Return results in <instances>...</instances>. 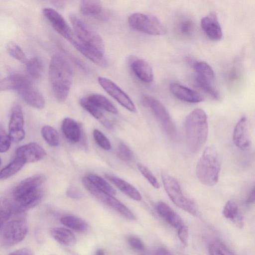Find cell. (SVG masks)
<instances>
[{"label": "cell", "mask_w": 255, "mask_h": 255, "mask_svg": "<svg viewBox=\"0 0 255 255\" xmlns=\"http://www.w3.org/2000/svg\"><path fill=\"white\" fill-rule=\"evenodd\" d=\"M48 75L55 97L59 102H64L73 82V72L69 63L61 55L55 54L50 62Z\"/></svg>", "instance_id": "cell-1"}, {"label": "cell", "mask_w": 255, "mask_h": 255, "mask_svg": "<svg viewBox=\"0 0 255 255\" xmlns=\"http://www.w3.org/2000/svg\"><path fill=\"white\" fill-rule=\"evenodd\" d=\"M186 143L193 153L199 151L205 143L208 134L207 117L202 109H196L187 116L185 121Z\"/></svg>", "instance_id": "cell-2"}, {"label": "cell", "mask_w": 255, "mask_h": 255, "mask_svg": "<svg viewBox=\"0 0 255 255\" xmlns=\"http://www.w3.org/2000/svg\"><path fill=\"white\" fill-rule=\"evenodd\" d=\"M220 168L221 162L217 150L211 146L207 147L196 165L197 178L205 186H214L218 181Z\"/></svg>", "instance_id": "cell-3"}, {"label": "cell", "mask_w": 255, "mask_h": 255, "mask_svg": "<svg viewBox=\"0 0 255 255\" xmlns=\"http://www.w3.org/2000/svg\"><path fill=\"white\" fill-rule=\"evenodd\" d=\"M69 18L77 41L84 46L104 55V42L98 33L79 16L71 14Z\"/></svg>", "instance_id": "cell-4"}, {"label": "cell", "mask_w": 255, "mask_h": 255, "mask_svg": "<svg viewBox=\"0 0 255 255\" xmlns=\"http://www.w3.org/2000/svg\"><path fill=\"white\" fill-rule=\"evenodd\" d=\"M161 177L165 190L172 202L192 216H199L200 213L196 204L183 193L177 180L164 171L161 172Z\"/></svg>", "instance_id": "cell-5"}, {"label": "cell", "mask_w": 255, "mask_h": 255, "mask_svg": "<svg viewBox=\"0 0 255 255\" xmlns=\"http://www.w3.org/2000/svg\"><path fill=\"white\" fill-rule=\"evenodd\" d=\"M141 102L160 122L166 133L170 137L175 138L177 134L175 125L163 105L154 97L146 94L142 95Z\"/></svg>", "instance_id": "cell-6"}, {"label": "cell", "mask_w": 255, "mask_h": 255, "mask_svg": "<svg viewBox=\"0 0 255 255\" xmlns=\"http://www.w3.org/2000/svg\"><path fill=\"white\" fill-rule=\"evenodd\" d=\"M128 23L134 29L150 35H161L165 32V27L159 19L149 14L132 13L128 18Z\"/></svg>", "instance_id": "cell-7"}, {"label": "cell", "mask_w": 255, "mask_h": 255, "mask_svg": "<svg viewBox=\"0 0 255 255\" xmlns=\"http://www.w3.org/2000/svg\"><path fill=\"white\" fill-rule=\"evenodd\" d=\"M82 183L85 188L100 202L112 208L128 219H135L133 214L125 205L112 195L98 189L86 176L82 178Z\"/></svg>", "instance_id": "cell-8"}, {"label": "cell", "mask_w": 255, "mask_h": 255, "mask_svg": "<svg viewBox=\"0 0 255 255\" xmlns=\"http://www.w3.org/2000/svg\"><path fill=\"white\" fill-rule=\"evenodd\" d=\"M27 232L28 225L25 220L10 221L3 228L0 236V242L5 247L14 246L23 240Z\"/></svg>", "instance_id": "cell-9"}, {"label": "cell", "mask_w": 255, "mask_h": 255, "mask_svg": "<svg viewBox=\"0 0 255 255\" xmlns=\"http://www.w3.org/2000/svg\"><path fill=\"white\" fill-rule=\"evenodd\" d=\"M45 180L43 175L36 174L19 182L12 192L14 204L19 203L36 194L42 189L41 186Z\"/></svg>", "instance_id": "cell-10"}, {"label": "cell", "mask_w": 255, "mask_h": 255, "mask_svg": "<svg viewBox=\"0 0 255 255\" xmlns=\"http://www.w3.org/2000/svg\"><path fill=\"white\" fill-rule=\"evenodd\" d=\"M16 90L23 100L29 105L38 109L45 106V100L41 94L26 77L17 74Z\"/></svg>", "instance_id": "cell-11"}, {"label": "cell", "mask_w": 255, "mask_h": 255, "mask_svg": "<svg viewBox=\"0 0 255 255\" xmlns=\"http://www.w3.org/2000/svg\"><path fill=\"white\" fill-rule=\"evenodd\" d=\"M98 82L103 89L120 105L129 111L135 113L136 107L128 96L111 80L99 77Z\"/></svg>", "instance_id": "cell-12"}, {"label": "cell", "mask_w": 255, "mask_h": 255, "mask_svg": "<svg viewBox=\"0 0 255 255\" xmlns=\"http://www.w3.org/2000/svg\"><path fill=\"white\" fill-rule=\"evenodd\" d=\"M24 126V117L21 106L14 105L11 109L8 124V135L11 141L18 142L24 139L25 135Z\"/></svg>", "instance_id": "cell-13"}, {"label": "cell", "mask_w": 255, "mask_h": 255, "mask_svg": "<svg viewBox=\"0 0 255 255\" xmlns=\"http://www.w3.org/2000/svg\"><path fill=\"white\" fill-rule=\"evenodd\" d=\"M43 13L55 30L70 42L74 34L62 15L55 9L49 7L44 8Z\"/></svg>", "instance_id": "cell-14"}, {"label": "cell", "mask_w": 255, "mask_h": 255, "mask_svg": "<svg viewBox=\"0 0 255 255\" xmlns=\"http://www.w3.org/2000/svg\"><path fill=\"white\" fill-rule=\"evenodd\" d=\"M233 142L239 148L245 150L251 146V137L248 119L243 117L236 124L233 135Z\"/></svg>", "instance_id": "cell-15"}, {"label": "cell", "mask_w": 255, "mask_h": 255, "mask_svg": "<svg viewBox=\"0 0 255 255\" xmlns=\"http://www.w3.org/2000/svg\"><path fill=\"white\" fill-rule=\"evenodd\" d=\"M46 155L44 149L35 142H30L18 147L16 157L22 159L25 163L36 162L43 159Z\"/></svg>", "instance_id": "cell-16"}, {"label": "cell", "mask_w": 255, "mask_h": 255, "mask_svg": "<svg viewBox=\"0 0 255 255\" xmlns=\"http://www.w3.org/2000/svg\"><path fill=\"white\" fill-rule=\"evenodd\" d=\"M201 26L210 39L217 41L221 39L222 31L216 13L212 12L203 17L201 20Z\"/></svg>", "instance_id": "cell-17"}, {"label": "cell", "mask_w": 255, "mask_h": 255, "mask_svg": "<svg viewBox=\"0 0 255 255\" xmlns=\"http://www.w3.org/2000/svg\"><path fill=\"white\" fill-rule=\"evenodd\" d=\"M170 90L176 98L183 101L196 103L204 101V98L200 94L178 83H171Z\"/></svg>", "instance_id": "cell-18"}, {"label": "cell", "mask_w": 255, "mask_h": 255, "mask_svg": "<svg viewBox=\"0 0 255 255\" xmlns=\"http://www.w3.org/2000/svg\"><path fill=\"white\" fill-rule=\"evenodd\" d=\"M130 67L134 74L141 81L150 83L153 81V70L145 60L134 59L130 62Z\"/></svg>", "instance_id": "cell-19"}, {"label": "cell", "mask_w": 255, "mask_h": 255, "mask_svg": "<svg viewBox=\"0 0 255 255\" xmlns=\"http://www.w3.org/2000/svg\"><path fill=\"white\" fill-rule=\"evenodd\" d=\"M196 73L195 84L196 86L201 85H212L215 74L211 67L203 61L197 62L194 64Z\"/></svg>", "instance_id": "cell-20"}, {"label": "cell", "mask_w": 255, "mask_h": 255, "mask_svg": "<svg viewBox=\"0 0 255 255\" xmlns=\"http://www.w3.org/2000/svg\"><path fill=\"white\" fill-rule=\"evenodd\" d=\"M70 42L82 54L96 65L103 67L107 66L108 61L104 55L81 44L77 41L75 35Z\"/></svg>", "instance_id": "cell-21"}, {"label": "cell", "mask_w": 255, "mask_h": 255, "mask_svg": "<svg viewBox=\"0 0 255 255\" xmlns=\"http://www.w3.org/2000/svg\"><path fill=\"white\" fill-rule=\"evenodd\" d=\"M61 129L65 136L73 142L79 141L81 136V128L79 123L70 118H65L62 123Z\"/></svg>", "instance_id": "cell-22"}, {"label": "cell", "mask_w": 255, "mask_h": 255, "mask_svg": "<svg viewBox=\"0 0 255 255\" xmlns=\"http://www.w3.org/2000/svg\"><path fill=\"white\" fill-rule=\"evenodd\" d=\"M158 214L169 224L174 228H178L182 224L181 217L165 202L160 201L156 205Z\"/></svg>", "instance_id": "cell-23"}, {"label": "cell", "mask_w": 255, "mask_h": 255, "mask_svg": "<svg viewBox=\"0 0 255 255\" xmlns=\"http://www.w3.org/2000/svg\"><path fill=\"white\" fill-rule=\"evenodd\" d=\"M105 176L107 179L128 196L136 201L141 200V196L140 193L130 184L122 179L110 174H106Z\"/></svg>", "instance_id": "cell-24"}, {"label": "cell", "mask_w": 255, "mask_h": 255, "mask_svg": "<svg viewBox=\"0 0 255 255\" xmlns=\"http://www.w3.org/2000/svg\"><path fill=\"white\" fill-rule=\"evenodd\" d=\"M222 213L225 218L232 220L238 227H244V217L240 212L237 204L234 201L229 200L226 203Z\"/></svg>", "instance_id": "cell-25"}, {"label": "cell", "mask_w": 255, "mask_h": 255, "mask_svg": "<svg viewBox=\"0 0 255 255\" xmlns=\"http://www.w3.org/2000/svg\"><path fill=\"white\" fill-rule=\"evenodd\" d=\"M80 9L83 14L97 18L101 17L103 12V7L101 1L96 0L82 1Z\"/></svg>", "instance_id": "cell-26"}, {"label": "cell", "mask_w": 255, "mask_h": 255, "mask_svg": "<svg viewBox=\"0 0 255 255\" xmlns=\"http://www.w3.org/2000/svg\"><path fill=\"white\" fill-rule=\"evenodd\" d=\"M54 240L60 244L71 246L76 243V238L69 230L64 228H54L50 232Z\"/></svg>", "instance_id": "cell-27"}, {"label": "cell", "mask_w": 255, "mask_h": 255, "mask_svg": "<svg viewBox=\"0 0 255 255\" xmlns=\"http://www.w3.org/2000/svg\"><path fill=\"white\" fill-rule=\"evenodd\" d=\"M80 104L82 107L94 118L99 120L105 127L108 128L111 127V124L103 115L100 109L89 101L87 97L81 99L80 100Z\"/></svg>", "instance_id": "cell-28"}, {"label": "cell", "mask_w": 255, "mask_h": 255, "mask_svg": "<svg viewBox=\"0 0 255 255\" xmlns=\"http://www.w3.org/2000/svg\"><path fill=\"white\" fill-rule=\"evenodd\" d=\"M87 98L89 101L99 109L114 114L118 113V110L116 107L104 96L99 94H94Z\"/></svg>", "instance_id": "cell-29"}, {"label": "cell", "mask_w": 255, "mask_h": 255, "mask_svg": "<svg viewBox=\"0 0 255 255\" xmlns=\"http://www.w3.org/2000/svg\"><path fill=\"white\" fill-rule=\"evenodd\" d=\"M25 162L16 157L7 165L0 171V180L7 179L17 173L24 166Z\"/></svg>", "instance_id": "cell-30"}, {"label": "cell", "mask_w": 255, "mask_h": 255, "mask_svg": "<svg viewBox=\"0 0 255 255\" xmlns=\"http://www.w3.org/2000/svg\"><path fill=\"white\" fill-rule=\"evenodd\" d=\"M63 225L77 232H84L88 228V225L83 220L73 216H67L61 218Z\"/></svg>", "instance_id": "cell-31"}, {"label": "cell", "mask_w": 255, "mask_h": 255, "mask_svg": "<svg viewBox=\"0 0 255 255\" xmlns=\"http://www.w3.org/2000/svg\"><path fill=\"white\" fill-rule=\"evenodd\" d=\"M90 182L98 189L111 195H115L116 191L105 180L94 174H88L86 176Z\"/></svg>", "instance_id": "cell-32"}, {"label": "cell", "mask_w": 255, "mask_h": 255, "mask_svg": "<svg viewBox=\"0 0 255 255\" xmlns=\"http://www.w3.org/2000/svg\"><path fill=\"white\" fill-rule=\"evenodd\" d=\"M26 70L29 75L34 79H39L43 72V64L38 57H33L27 60Z\"/></svg>", "instance_id": "cell-33"}, {"label": "cell", "mask_w": 255, "mask_h": 255, "mask_svg": "<svg viewBox=\"0 0 255 255\" xmlns=\"http://www.w3.org/2000/svg\"><path fill=\"white\" fill-rule=\"evenodd\" d=\"M45 141L51 146H57L59 143V136L57 130L50 126H44L41 130Z\"/></svg>", "instance_id": "cell-34"}, {"label": "cell", "mask_w": 255, "mask_h": 255, "mask_svg": "<svg viewBox=\"0 0 255 255\" xmlns=\"http://www.w3.org/2000/svg\"><path fill=\"white\" fill-rule=\"evenodd\" d=\"M6 49L9 54L22 63L26 64L28 59L20 48L16 43L10 42L7 44Z\"/></svg>", "instance_id": "cell-35"}, {"label": "cell", "mask_w": 255, "mask_h": 255, "mask_svg": "<svg viewBox=\"0 0 255 255\" xmlns=\"http://www.w3.org/2000/svg\"><path fill=\"white\" fill-rule=\"evenodd\" d=\"M12 210V207L10 202L4 197H0V224L4 223L9 218Z\"/></svg>", "instance_id": "cell-36"}, {"label": "cell", "mask_w": 255, "mask_h": 255, "mask_svg": "<svg viewBox=\"0 0 255 255\" xmlns=\"http://www.w3.org/2000/svg\"><path fill=\"white\" fill-rule=\"evenodd\" d=\"M208 251L209 255H234L225 245L218 241L210 244Z\"/></svg>", "instance_id": "cell-37"}, {"label": "cell", "mask_w": 255, "mask_h": 255, "mask_svg": "<svg viewBox=\"0 0 255 255\" xmlns=\"http://www.w3.org/2000/svg\"><path fill=\"white\" fill-rule=\"evenodd\" d=\"M17 74H12L0 80V91L16 89Z\"/></svg>", "instance_id": "cell-38"}, {"label": "cell", "mask_w": 255, "mask_h": 255, "mask_svg": "<svg viewBox=\"0 0 255 255\" xmlns=\"http://www.w3.org/2000/svg\"><path fill=\"white\" fill-rule=\"evenodd\" d=\"M93 137L97 144L106 150L111 148V144L108 138L99 130L95 129L93 132Z\"/></svg>", "instance_id": "cell-39"}, {"label": "cell", "mask_w": 255, "mask_h": 255, "mask_svg": "<svg viewBox=\"0 0 255 255\" xmlns=\"http://www.w3.org/2000/svg\"><path fill=\"white\" fill-rule=\"evenodd\" d=\"M137 167L140 173L153 187L156 189H158L160 187L157 179L146 167L141 164H138Z\"/></svg>", "instance_id": "cell-40"}, {"label": "cell", "mask_w": 255, "mask_h": 255, "mask_svg": "<svg viewBox=\"0 0 255 255\" xmlns=\"http://www.w3.org/2000/svg\"><path fill=\"white\" fill-rule=\"evenodd\" d=\"M117 154L119 158L124 161H129L133 157L131 150L126 144L122 142L118 146Z\"/></svg>", "instance_id": "cell-41"}, {"label": "cell", "mask_w": 255, "mask_h": 255, "mask_svg": "<svg viewBox=\"0 0 255 255\" xmlns=\"http://www.w3.org/2000/svg\"><path fill=\"white\" fill-rule=\"evenodd\" d=\"M11 140L6 132L0 128V152H6L9 148Z\"/></svg>", "instance_id": "cell-42"}, {"label": "cell", "mask_w": 255, "mask_h": 255, "mask_svg": "<svg viewBox=\"0 0 255 255\" xmlns=\"http://www.w3.org/2000/svg\"><path fill=\"white\" fill-rule=\"evenodd\" d=\"M178 229V236L180 241L184 246H187L188 245L189 232L188 227L182 224Z\"/></svg>", "instance_id": "cell-43"}, {"label": "cell", "mask_w": 255, "mask_h": 255, "mask_svg": "<svg viewBox=\"0 0 255 255\" xmlns=\"http://www.w3.org/2000/svg\"><path fill=\"white\" fill-rule=\"evenodd\" d=\"M193 22L190 20H185L180 23L179 30L182 34L188 35L193 31Z\"/></svg>", "instance_id": "cell-44"}, {"label": "cell", "mask_w": 255, "mask_h": 255, "mask_svg": "<svg viewBox=\"0 0 255 255\" xmlns=\"http://www.w3.org/2000/svg\"><path fill=\"white\" fill-rule=\"evenodd\" d=\"M128 241L132 248L139 251L144 249V245L140 239L134 237H130L128 238Z\"/></svg>", "instance_id": "cell-45"}, {"label": "cell", "mask_w": 255, "mask_h": 255, "mask_svg": "<svg viewBox=\"0 0 255 255\" xmlns=\"http://www.w3.org/2000/svg\"><path fill=\"white\" fill-rule=\"evenodd\" d=\"M8 255H34V254L30 249L22 248L10 253Z\"/></svg>", "instance_id": "cell-46"}, {"label": "cell", "mask_w": 255, "mask_h": 255, "mask_svg": "<svg viewBox=\"0 0 255 255\" xmlns=\"http://www.w3.org/2000/svg\"><path fill=\"white\" fill-rule=\"evenodd\" d=\"M67 195L72 198H79L82 196L81 193L74 187H70L67 192Z\"/></svg>", "instance_id": "cell-47"}, {"label": "cell", "mask_w": 255, "mask_h": 255, "mask_svg": "<svg viewBox=\"0 0 255 255\" xmlns=\"http://www.w3.org/2000/svg\"><path fill=\"white\" fill-rule=\"evenodd\" d=\"M153 255H173L169 251L163 247L158 248Z\"/></svg>", "instance_id": "cell-48"}, {"label": "cell", "mask_w": 255, "mask_h": 255, "mask_svg": "<svg viewBox=\"0 0 255 255\" xmlns=\"http://www.w3.org/2000/svg\"><path fill=\"white\" fill-rule=\"evenodd\" d=\"M255 198V188H254L248 197L246 201L247 204H251L254 203Z\"/></svg>", "instance_id": "cell-49"}, {"label": "cell", "mask_w": 255, "mask_h": 255, "mask_svg": "<svg viewBox=\"0 0 255 255\" xmlns=\"http://www.w3.org/2000/svg\"><path fill=\"white\" fill-rule=\"evenodd\" d=\"M95 255H105V252L103 249H100L97 251Z\"/></svg>", "instance_id": "cell-50"}, {"label": "cell", "mask_w": 255, "mask_h": 255, "mask_svg": "<svg viewBox=\"0 0 255 255\" xmlns=\"http://www.w3.org/2000/svg\"><path fill=\"white\" fill-rule=\"evenodd\" d=\"M1 159H0V164H1Z\"/></svg>", "instance_id": "cell-51"}, {"label": "cell", "mask_w": 255, "mask_h": 255, "mask_svg": "<svg viewBox=\"0 0 255 255\" xmlns=\"http://www.w3.org/2000/svg\"><path fill=\"white\" fill-rule=\"evenodd\" d=\"M2 225H0V228L2 227Z\"/></svg>", "instance_id": "cell-52"}]
</instances>
